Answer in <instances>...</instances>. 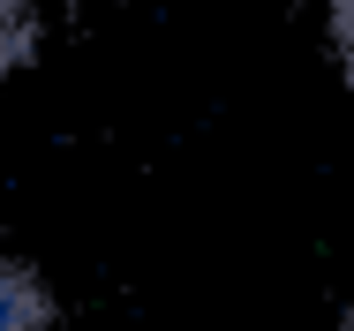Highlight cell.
Segmentation results:
<instances>
[{
    "mask_svg": "<svg viewBox=\"0 0 354 331\" xmlns=\"http://www.w3.org/2000/svg\"><path fill=\"white\" fill-rule=\"evenodd\" d=\"M347 331H354V324H347Z\"/></svg>",
    "mask_w": 354,
    "mask_h": 331,
    "instance_id": "cell-4",
    "label": "cell"
},
{
    "mask_svg": "<svg viewBox=\"0 0 354 331\" xmlns=\"http://www.w3.org/2000/svg\"><path fill=\"white\" fill-rule=\"evenodd\" d=\"M38 30H46V0H0V75L38 53Z\"/></svg>",
    "mask_w": 354,
    "mask_h": 331,
    "instance_id": "cell-1",
    "label": "cell"
},
{
    "mask_svg": "<svg viewBox=\"0 0 354 331\" xmlns=\"http://www.w3.org/2000/svg\"><path fill=\"white\" fill-rule=\"evenodd\" d=\"M0 331H46V294L30 271H15L0 256Z\"/></svg>",
    "mask_w": 354,
    "mask_h": 331,
    "instance_id": "cell-2",
    "label": "cell"
},
{
    "mask_svg": "<svg viewBox=\"0 0 354 331\" xmlns=\"http://www.w3.org/2000/svg\"><path fill=\"white\" fill-rule=\"evenodd\" d=\"M332 38H339V61L354 75V0H332Z\"/></svg>",
    "mask_w": 354,
    "mask_h": 331,
    "instance_id": "cell-3",
    "label": "cell"
}]
</instances>
